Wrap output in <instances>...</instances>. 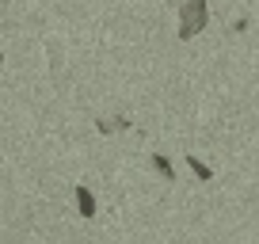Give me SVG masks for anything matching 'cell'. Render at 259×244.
<instances>
[{"mask_svg":"<svg viewBox=\"0 0 259 244\" xmlns=\"http://www.w3.org/2000/svg\"><path fill=\"white\" fill-rule=\"evenodd\" d=\"M0 65H4V50H0Z\"/></svg>","mask_w":259,"mask_h":244,"instance_id":"8992f818","label":"cell"},{"mask_svg":"<svg viewBox=\"0 0 259 244\" xmlns=\"http://www.w3.org/2000/svg\"><path fill=\"white\" fill-rule=\"evenodd\" d=\"M187 168L194 172V179H198V183H210V179H213L210 164H202V160H198V156H194V153H187Z\"/></svg>","mask_w":259,"mask_h":244,"instance_id":"5b68a950","label":"cell"},{"mask_svg":"<svg viewBox=\"0 0 259 244\" xmlns=\"http://www.w3.org/2000/svg\"><path fill=\"white\" fill-rule=\"evenodd\" d=\"M176 23H179V38L191 42L194 34H202L206 23H210V8H206V0H183L176 8Z\"/></svg>","mask_w":259,"mask_h":244,"instance_id":"6da1fadb","label":"cell"},{"mask_svg":"<svg viewBox=\"0 0 259 244\" xmlns=\"http://www.w3.org/2000/svg\"><path fill=\"white\" fill-rule=\"evenodd\" d=\"M73 195H76V210H80V218H96V214H99L96 195H92V187H88V183H76V187H73Z\"/></svg>","mask_w":259,"mask_h":244,"instance_id":"7a4b0ae2","label":"cell"},{"mask_svg":"<svg viewBox=\"0 0 259 244\" xmlns=\"http://www.w3.org/2000/svg\"><path fill=\"white\" fill-rule=\"evenodd\" d=\"M130 126H134V122H130L126 114H114V118H99L96 122L99 134H118V130H130Z\"/></svg>","mask_w":259,"mask_h":244,"instance_id":"277c9868","label":"cell"},{"mask_svg":"<svg viewBox=\"0 0 259 244\" xmlns=\"http://www.w3.org/2000/svg\"><path fill=\"white\" fill-rule=\"evenodd\" d=\"M149 164H153V172H156V176H160V179H168V183H176V168H171V160H168V156H164V153H153V156H149Z\"/></svg>","mask_w":259,"mask_h":244,"instance_id":"3957f363","label":"cell"}]
</instances>
